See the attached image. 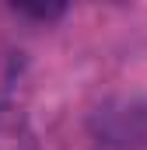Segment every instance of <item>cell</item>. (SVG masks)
Masks as SVG:
<instances>
[{"label": "cell", "mask_w": 147, "mask_h": 150, "mask_svg": "<svg viewBox=\"0 0 147 150\" xmlns=\"http://www.w3.org/2000/svg\"><path fill=\"white\" fill-rule=\"evenodd\" d=\"M0 150H35V133L28 119L11 105H0Z\"/></svg>", "instance_id": "6da1fadb"}]
</instances>
